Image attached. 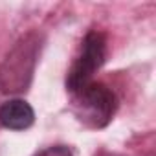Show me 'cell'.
<instances>
[{
  "mask_svg": "<svg viewBox=\"0 0 156 156\" xmlns=\"http://www.w3.org/2000/svg\"><path fill=\"white\" fill-rule=\"evenodd\" d=\"M70 107L73 116L88 129H105L119 107L116 92L105 85L90 81L70 92Z\"/></svg>",
  "mask_w": 156,
  "mask_h": 156,
  "instance_id": "cell-1",
  "label": "cell"
},
{
  "mask_svg": "<svg viewBox=\"0 0 156 156\" xmlns=\"http://www.w3.org/2000/svg\"><path fill=\"white\" fill-rule=\"evenodd\" d=\"M41 51V37L31 31L13 46L0 64V92L17 94L24 92L30 87V81L35 72V64Z\"/></svg>",
  "mask_w": 156,
  "mask_h": 156,
  "instance_id": "cell-2",
  "label": "cell"
},
{
  "mask_svg": "<svg viewBox=\"0 0 156 156\" xmlns=\"http://www.w3.org/2000/svg\"><path fill=\"white\" fill-rule=\"evenodd\" d=\"M107 35L103 31L92 30L85 35L79 51L73 57L72 66L66 73V90L68 94L77 90L79 87L92 81L94 73L103 66L107 59Z\"/></svg>",
  "mask_w": 156,
  "mask_h": 156,
  "instance_id": "cell-3",
  "label": "cell"
},
{
  "mask_svg": "<svg viewBox=\"0 0 156 156\" xmlns=\"http://www.w3.org/2000/svg\"><path fill=\"white\" fill-rule=\"evenodd\" d=\"M35 123V110L24 99H9L0 105V125L9 130H26Z\"/></svg>",
  "mask_w": 156,
  "mask_h": 156,
  "instance_id": "cell-4",
  "label": "cell"
},
{
  "mask_svg": "<svg viewBox=\"0 0 156 156\" xmlns=\"http://www.w3.org/2000/svg\"><path fill=\"white\" fill-rule=\"evenodd\" d=\"M35 156H73V152L66 145H51V147H46L41 152H37Z\"/></svg>",
  "mask_w": 156,
  "mask_h": 156,
  "instance_id": "cell-5",
  "label": "cell"
}]
</instances>
